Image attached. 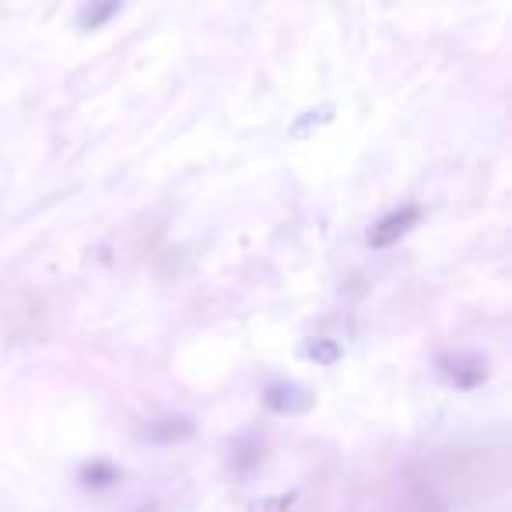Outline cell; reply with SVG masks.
I'll return each mask as SVG.
<instances>
[{
    "label": "cell",
    "mask_w": 512,
    "mask_h": 512,
    "mask_svg": "<svg viewBox=\"0 0 512 512\" xmlns=\"http://www.w3.org/2000/svg\"><path fill=\"white\" fill-rule=\"evenodd\" d=\"M421 218V211L414 204H407V207H400V211H390L386 218H379L376 225L369 228V246H376V249H386V246H393V242L400 239L404 232H411V225Z\"/></svg>",
    "instance_id": "cell-1"
},
{
    "label": "cell",
    "mask_w": 512,
    "mask_h": 512,
    "mask_svg": "<svg viewBox=\"0 0 512 512\" xmlns=\"http://www.w3.org/2000/svg\"><path fill=\"white\" fill-rule=\"evenodd\" d=\"M116 11H120V8H116V4H109V8H85V11H81V25H92V29H95V25H99V22H106V18H113Z\"/></svg>",
    "instance_id": "cell-2"
}]
</instances>
